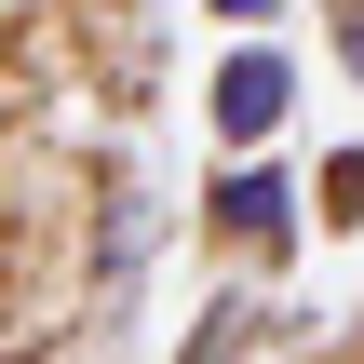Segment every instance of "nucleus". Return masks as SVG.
Returning <instances> with one entry per match:
<instances>
[{
    "mask_svg": "<svg viewBox=\"0 0 364 364\" xmlns=\"http://www.w3.org/2000/svg\"><path fill=\"white\" fill-rule=\"evenodd\" d=\"M324 216H338V230H364V149H338V162H324Z\"/></svg>",
    "mask_w": 364,
    "mask_h": 364,
    "instance_id": "5",
    "label": "nucleus"
},
{
    "mask_svg": "<svg viewBox=\"0 0 364 364\" xmlns=\"http://www.w3.org/2000/svg\"><path fill=\"white\" fill-rule=\"evenodd\" d=\"M149 257H162V203H149V176H108L95 189V311H122V284H149Z\"/></svg>",
    "mask_w": 364,
    "mask_h": 364,
    "instance_id": "3",
    "label": "nucleus"
},
{
    "mask_svg": "<svg viewBox=\"0 0 364 364\" xmlns=\"http://www.w3.org/2000/svg\"><path fill=\"white\" fill-rule=\"evenodd\" d=\"M270 338H284V311H270L257 284H230V297H216V311L176 338V364H230V351H270Z\"/></svg>",
    "mask_w": 364,
    "mask_h": 364,
    "instance_id": "4",
    "label": "nucleus"
},
{
    "mask_svg": "<svg viewBox=\"0 0 364 364\" xmlns=\"http://www.w3.org/2000/svg\"><path fill=\"white\" fill-rule=\"evenodd\" d=\"M216 149H270L284 122H297V54L270 41V27H230V68H216Z\"/></svg>",
    "mask_w": 364,
    "mask_h": 364,
    "instance_id": "2",
    "label": "nucleus"
},
{
    "mask_svg": "<svg viewBox=\"0 0 364 364\" xmlns=\"http://www.w3.org/2000/svg\"><path fill=\"white\" fill-rule=\"evenodd\" d=\"M338 14H351V0H338Z\"/></svg>",
    "mask_w": 364,
    "mask_h": 364,
    "instance_id": "8",
    "label": "nucleus"
},
{
    "mask_svg": "<svg viewBox=\"0 0 364 364\" xmlns=\"http://www.w3.org/2000/svg\"><path fill=\"white\" fill-rule=\"evenodd\" d=\"M203 230H216L230 257H257V270H270V257L297 243V176H284L270 149H230V162L203 176Z\"/></svg>",
    "mask_w": 364,
    "mask_h": 364,
    "instance_id": "1",
    "label": "nucleus"
},
{
    "mask_svg": "<svg viewBox=\"0 0 364 364\" xmlns=\"http://www.w3.org/2000/svg\"><path fill=\"white\" fill-rule=\"evenodd\" d=\"M216 27H284V0H203Z\"/></svg>",
    "mask_w": 364,
    "mask_h": 364,
    "instance_id": "6",
    "label": "nucleus"
},
{
    "mask_svg": "<svg viewBox=\"0 0 364 364\" xmlns=\"http://www.w3.org/2000/svg\"><path fill=\"white\" fill-rule=\"evenodd\" d=\"M338 68H351V81H364V0H351V14H338Z\"/></svg>",
    "mask_w": 364,
    "mask_h": 364,
    "instance_id": "7",
    "label": "nucleus"
}]
</instances>
